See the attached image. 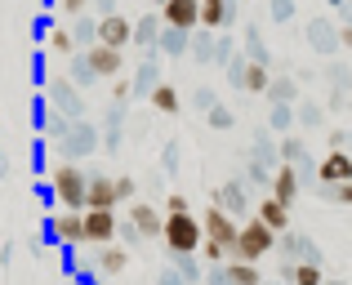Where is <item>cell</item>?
Instances as JSON below:
<instances>
[{
  "label": "cell",
  "instance_id": "obj_1",
  "mask_svg": "<svg viewBox=\"0 0 352 285\" xmlns=\"http://www.w3.org/2000/svg\"><path fill=\"white\" fill-rule=\"evenodd\" d=\"M201 241H206V227H201V214L183 209V214H165V232L161 245L170 259H183V254H201Z\"/></svg>",
  "mask_w": 352,
  "mask_h": 285
},
{
  "label": "cell",
  "instance_id": "obj_2",
  "mask_svg": "<svg viewBox=\"0 0 352 285\" xmlns=\"http://www.w3.org/2000/svg\"><path fill=\"white\" fill-rule=\"evenodd\" d=\"M276 241H281V232H272V227H267L258 214H250L245 223H241V236H236V245H232V254H228V259L258 263V259H267V254L276 250Z\"/></svg>",
  "mask_w": 352,
  "mask_h": 285
},
{
  "label": "cell",
  "instance_id": "obj_3",
  "mask_svg": "<svg viewBox=\"0 0 352 285\" xmlns=\"http://www.w3.org/2000/svg\"><path fill=\"white\" fill-rule=\"evenodd\" d=\"M50 192H54V201H58V209H85L89 174L80 170L76 161H63V165H54V174H50Z\"/></svg>",
  "mask_w": 352,
  "mask_h": 285
},
{
  "label": "cell",
  "instance_id": "obj_4",
  "mask_svg": "<svg viewBox=\"0 0 352 285\" xmlns=\"http://www.w3.org/2000/svg\"><path fill=\"white\" fill-rule=\"evenodd\" d=\"M201 227H206V241L210 245H223V250L232 254V245H236V236H241V223H236L232 209H223V205L210 201V209H201Z\"/></svg>",
  "mask_w": 352,
  "mask_h": 285
},
{
  "label": "cell",
  "instance_id": "obj_5",
  "mask_svg": "<svg viewBox=\"0 0 352 285\" xmlns=\"http://www.w3.org/2000/svg\"><path fill=\"white\" fill-rule=\"evenodd\" d=\"M45 232H50V241L58 245H85V209H58V214H50V223H45Z\"/></svg>",
  "mask_w": 352,
  "mask_h": 285
},
{
  "label": "cell",
  "instance_id": "obj_6",
  "mask_svg": "<svg viewBox=\"0 0 352 285\" xmlns=\"http://www.w3.org/2000/svg\"><path fill=\"white\" fill-rule=\"evenodd\" d=\"M317 183L321 187H344V183H352V152L330 147V152L321 156V165H317Z\"/></svg>",
  "mask_w": 352,
  "mask_h": 285
},
{
  "label": "cell",
  "instance_id": "obj_7",
  "mask_svg": "<svg viewBox=\"0 0 352 285\" xmlns=\"http://www.w3.org/2000/svg\"><path fill=\"white\" fill-rule=\"evenodd\" d=\"M120 236V218L116 209H85V245H112Z\"/></svg>",
  "mask_w": 352,
  "mask_h": 285
},
{
  "label": "cell",
  "instance_id": "obj_8",
  "mask_svg": "<svg viewBox=\"0 0 352 285\" xmlns=\"http://www.w3.org/2000/svg\"><path fill=\"white\" fill-rule=\"evenodd\" d=\"M85 62L94 71V80H116L125 71V49H112V45H89Z\"/></svg>",
  "mask_w": 352,
  "mask_h": 285
},
{
  "label": "cell",
  "instance_id": "obj_9",
  "mask_svg": "<svg viewBox=\"0 0 352 285\" xmlns=\"http://www.w3.org/2000/svg\"><path fill=\"white\" fill-rule=\"evenodd\" d=\"M161 23L170 27V32H197L201 27V0H165Z\"/></svg>",
  "mask_w": 352,
  "mask_h": 285
},
{
  "label": "cell",
  "instance_id": "obj_10",
  "mask_svg": "<svg viewBox=\"0 0 352 285\" xmlns=\"http://www.w3.org/2000/svg\"><path fill=\"white\" fill-rule=\"evenodd\" d=\"M125 214H129V223L138 227V236H143V241H161V232H165V214H161L156 205H147V201H129Z\"/></svg>",
  "mask_w": 352,
  "mask_h": 285
},
{
  "label": "cell",
  "instance_id": "obj_11",
  "mask_svg": "<svg viewBox=\"0 0 352 285\" xmlns=\"http://www.w3.org/2000/svg\"><path fill=\"white\" fill-rule=\"evenodd\" d=\"M134 41V23L125 14H103L98 18V45H112V49H125Z\"/></svg>",
  "mask_w": 352,
  "mask_h": 285
},
{
  "label": "cell",
  "instance_id": "obj_12",
  "mask_svg": "<svg viewBox=\"0 0 352 285\" xmlns=\"http://www.w3.org/2000/svg\"><path fill=\"white\" fill-rule=\"evenodd\" d=\"M267 187H272V196L276 201H285V205H294V201H299V187H303V179H299V165H276L272 170V183H267Z\"/></svg>",
  "mask_w": 352,
  "mask_h": 285
},
{
  "label": "cell",
  "instance_id": "obj_13",
  "mask_svg": "<svg viewBox=\"0 0 352 285\" xmlns=\"http://www.w3.org/2000/svg\"><path fill=\"white\" fill-rule=\"evenodd\" d=\"M232 80L241 89H245V94H267V85H272V71H267V62H241V67L232 71Z\"/></svg>",
  "mask_w": 352,
  "mask_h": 285
},
{
  "label": "cell",
  "instance_id": "obj_14",
  "mask_svg": "<svg viewBox=\"0 0 352 285\" xmlns=\"http://www.w3.org/2000/svg\"><path fill=\"white\" fill-rule=\"evenodd\" d=\"M116 179L107 174H89V192H85V209H116Z\"/></svg>",
  "mask_w": 352,
  "mask_h": 285
},
{
  "label": "cell",
  "instance_id": "obj_15",
  "mask_svg": "<svg viewBox=\"0 0 352 285\" xmlns=\"http://www.w3.org/2000/svg\"><path fill=\"white\" fill-rule=\"evenodd\" d=\"M281 281H285V285H326V277H321V259L281 263Z\"/></svg>",
  "mask_w": 352,
  "mask_h": 285
},
{
  "label": "cell",
  "instance_id": "obj_16",
  "mask_svg": "<svg viewBox=\"0 0 352 285\" xmlns=\"http://www.w3.org/2000/svg\"><path fill=\"white\" fill-rule=\"evenodd\" d=\"M258 218H263L267 227H272V232H290V205H285V201H276L272 192H267L263 201H258V209H254Z\"/></svg>",
  "mask_w": 352,
  "mask_h": 285
},
{
  "label": "cell",
  "instance_id": "obj_17",
  "mask_svg": "<svg viewBox=\"0 0 352 285\" xmlns=\"http://www.w3.org/2000/svg\"><path fill=\"white\" fill-rule=\"evenodd\" d=\"M276 250L285 254V263H299V259H321V250L308 241V236H299V232H281Z\"/></svg>",
  "mask_w": 352,
  "mask_h": 285
},
{
  "label": "cell",
  "instance_id": "obj_18",
  "mask_svg": "<svg viewBox=\"0 0 352 285\" xmlns=\"http://www.w3.org/2000/svg\"><path fill=\"white\" fill-rule=\"evenodd\" d=\"M94 268H98V277H120V272L129 268V250L125 245H103L98 259H94Z\"/></svg>",
  "mask_w": 352,
  "mask_h": 285
},
{
  "label": "cell",
  "instance_id": "obj_19",
  "mask_svg": "<svg viewBox=\"0 0 352 285\" xmlns=\"http://www.w3.org/2000/svg\"><path fill=\"white\" fill-rule=\"evenodd\" d=\"M232 23V0H201V27L219 32V27Z\"/></svg>",
  "mask_w": 352,
  "mask_h": 285
},
{
  "label": "cell",
  "instance_id": "obj_20",
  "mask_svg": "<svg viewBox=\"0 0 352 285\" xmlns=\"http://www.w3.org/2000/svg\"><path fill=\"white\" fill-rule=\"evenodd\" d=\"M63 147H67V156L72 161H76V156H85V152H94V130H89V125H67V134H63Z\"/></svg>",
  "mask_w": 352,
  "mask_h": 285
},
{
  "label": "cell",
  "instance_id": "obj_21",
  "mask_svg": "<svg viewBox=\"0 0 352 285\" xmlns=\"http://www.w3.org/2000/svg\"><path fill=\"white\" fill-rule=\"evenodd\" d=\"M223 277H228V285H263L258 263H245V259H228L223 263Z\"/></svg>",
  "mask_w": 352,
  "mask_h": 285
},
{
  "label": "cell",
  "instance_id": "obj_22",
  "mask_svg": "<svg viewBox=\"0 0 352 285\" xmlns=\"http://www.w3.org/2000/svg\"><path fill=\"white\" fill-rule=\"evenodd\" d=\"M161 32H165L161 9H156V14H143V18L134 23V45H161Z\"/></svg>",
  "mask_w": 352,
  "mask_h": 285
},
{
  "label": "cell",
  "instance_id": "obj_23",
  "mask_svg": "<svg viewBox=\"0 0 352 285\" xmlns=\"http://www.w3.org/2000/svg\"><path fill=\"white\" fill-rule=\"evenodd\" d=\"M294 98H299V80L272 76V85H267V103H272V107H290Z\"/></svg>",
  "mask_w": 352,
  "mask_h": 285
},
{
  "label": "cell",
  "instance_id": "obj_24",
  "mask_svg": "<svg viewBox=\"0 0 352 285\" xmlns=\"http://www.w3.org/2000/svg\"><path fill=\"white\" fill-rule=\"evenodd\" d=\"M308 41L317 45L321 54H335L339 49V32L330 23H321V18H312V23H308Z\"/></svg>",
  "mask_w": 352,
  "mask_h": 285
},
{
  "label": "cell",
  "instance_id": "obj_25",
  "mask_svg": "<svg viewBox=\"0 0 352 285\" xmlns=\"http://www.w3.org/2000/svg\"><path fill=\"white\" fill-rule=\"evenodd\" d=\"M147 103H152L161 116H174V112H179V89H174L170 80H161V85H156L152 94H147Z\"/></svg>",
  "mask_w": 352,
  "mask_h": 285
},
{
  "label": "cell",
  "instance_id": "obj_26",
  "mask_svg": "<svg viewBox=\"0 0 352 285\" xmlns=\"http://www.w3.org/2000/svg\"><path fill=\"white\" fill-rule=\"evenodd\" d=\"M214 205L232 209V214H245V192H241V179H232V183H223V187L214 192Z\"/></svg>",
  "mask_w": 352,
  "mask_h": 285
},
{
  "label": "cell",
  "instance_id": "obj_27",
  "mask_svg": "<svg viewBox=\"0 0 352 285\" xmlns=\"http://www.w3.org/2000/svg\"><path fill=\"white\" fill-rule=\"evenodd\" d=\"M50 49L58 54V58H72V54H76L80 45H76V36H72L67 27H54V32H50Z\"/></svg>",
  "mask_w": 352,
  "mask_h": 285
},
{
  "label": "cell",
  "instance_id": "obj_28",
  "mask_svg": "<svg viewBox=\"0 0 352 285\" xmlns=\"http://www.w3.org/2000/svg\"><path fill=\"white\" fill-rule=\"evenodd\" d=\"M72 36H76L80 49H89V45H98V18H76V27H72Z\"/></svg>",
  "mask_w": 352,
  "mask_h": 285
},
{
  "label": "cell",
  "instance_id": "obj_29",
  "mask_svg": "<svg viewBox=\"0 0 352 285\" xmlns=\"http://www.w3.org/2000/svg\"><path fill=\"white\" fill-rule=\"evenodd\" d=\"M156 85H161V76H156V62H138V71H134V89H138V94H152Z\"/></svg>",
  "mask_w": 352,
  "mask_h": 285
},
{
  "label": "cell",
  "instance_id": "obj_30",
  "mask_svg": "<svg viewBox=\"0 0 352 285\" xmlns=\"http://www.w3.org/2000/svg\"><path fill=\"white\" fill-rule=\"evenodd\" d=\"M188 36H192V32H170V27H165V36H161V49L170 54V58H179V54H188Z\"/></svg>",
  "mask_w": 352,
  "mask_h": 285
},
{
  "label": "cell",
  "instance_id": "obj_31",
  "mask_svg": "<svg viewBox=\"0 0 352 285\" xmlns=\"http://www.w3.org/2000/svg\"><path fill=\"white\" fill-rule=\"evenodd\" d=\"M281 161H285V165H308L303 143H299V139H281Z\"/></svg>",
  "mask_w": 352,
  "mask_h": 285
},
{
  "label": "cell",
  "instance_id": "obj_32",
  "mask_svg": "<svg viewBox=\"0 0 352 285\" xmlns=\"http://www.w3.org/2000/svg\"><path fill=\"white\" fill-rule=\"evenodd\" d=\"M116 201H120V205H129V201H138V183L129 179V174H116Z\"/></svg>",
  "mask_w": 352,
  "mask_h": 285
},
{
  "label": "cell",
  "instance_id": "obj_33",
  "mask_svg": "<svg viewBox=\"0 0 352 285\" xmlns=\"http://www.w3.org/2000/svg\"><path fill=\"white\" fill-rule=\"evenodd\" d=\"M232 121H236V116L228 112L223 103H214V107H210V125H214V130H232Z\"/></svg>",
  "mask_w": 352,
  "mask_h": 285
},
{
  "label": "cell",
  "instance_id": "obj_34",
  "mask_svg": "<svg viewBox=\"0 0 352 285\" xmlns=\"http://www.w3.org/2000/svg\"><path fill=\"white\" fill-rule=\"evenodd\" d=\"M245 54L254 62H267V54H263V41H258V32H245Z\"/></svg>",
  "mask_w": 352,
  "mask_h": 285
},
{
  "label": "cell",
  "instance_id": "obj_35",
  "mask_svg": "<svg viewBox=\"0 0 352 285\" xmlns=\"http://www.w3.org/2000/svg\"><path fill=\"white\" fill-rule=\"evenodd\" d=\"M326 192V201H335V205H352V183H344V187H321Z\"/></svg>",
  "mask_w": 352,
  "mask_h": 285
},
{
  "label": "cell",
  "instance_id": "obj_36",
  "mask_svg": "<svg viewBox=\"0 0 352 285\" xmlns=\"http://www.w3.org/2000/svg\"><path fill=\"white\" fill-rule=\"evenodd\" d=\"M267 121H272V130H290L294 112H290V107H272V116H267Z\"/></svg>",
  "mask_w": 352,
  "mask_h": 285
},
{
  "label": "cell",
  "instance_id": "obj_37",
  "mask_svg": "<svg viewBox=\"0 0 352 285\" xmlns=\"http://www.w3.org/2000/svg\"><path fill=\"white\" fill-rule=\"evenodd\" d=\"M183 209H192L188 196H183V192H170V201H165V214H183Z\"/></svg>",
  "mask_w": 352,
  "mask_h": 285
},
{
  "label": "cell",
  "instance_id": "obj_38",
  "mask_svg": "<svg viewBox=\"0 0 352 285\" xmlns=\"http://www.w3.org/2000/svg\"><path fill=\"white\" fill-rule=\"evenodd\" d=\"M58 9H63L67 18H80V14L89 9V0H58Z\"/></svg>",
  "mask_w": 352,
  "mask_h": 285
},
{
  "label": "cell",
  "instance_id": "obj_39",
  "mask_svg": "<svg viewBox=\"0 0 352 285\" xmlns=\"http://www.w3.org/2000/svg\"><path fill=\"white\" fill-rule=\"evenodd\" d=\"M272 18H276V23L294 18V0H272Z\"/></svg>",
  "mask_w": 352,
  "mask_h": 285
},
{
  "label": "cell",
  "instance_id": "obj_40",
  "mask_svg": "<svg viewBox=\"0 0 352 285\" xmlns=\"http://www.w3.org/2000/svg\"><path fill=\"white\" fill-rule=\"evenodd\" d=\"M112 94H116V103H125L129 94H134V80H125V76H116V85H112Z\"/></svg>",
  "mask_w": 352,
  "mask_h": 285
},
{
  "label": "cell",
  "instance_id": "obj_41",
  "mask_svg": "<svg viewBox=\"0 0 352 285\" xmlns=\"http://www.w3.org/2000/svg\"><path fill=\"white\" fill-rule=\"evenodd\" d=\"M72 76L80 80V85H89V80H94V71H89V62L80 58V62H72Z\"/></svg>",
  "mask_w": 352,
  "mask_h": 285
},
{
  "label": "cell",
  "instance_id": "obj_42",
  "mask_svg": "<svg viewBox=\"0 0 352 285\" xmlns=\"http://www.w3.org/2000/svg\"><path fill=\"white\" fill-rule=\"evenodd\" d=\"M299 107H303V112H299V121H303V125H317V121H321L317 103H299Z\"/></svg>",
  "mask_w": 352,
  "mask_h": 285
},
{
  "label": "cell",
  "instance_id": "obj_43",
  "mask_svg": "<svg viewBox=\"0 0 352 285\" xmlns=\"http://www.w3.org/2000/svg\"><path fill=\"white\" fill-rule=\"evenodd\" d=\"M348 143H352V134H344V130H330V147H344V152H348Z\"/></svg>",
  "mask_w": 352,
  "mask_h": 285
},
{
  "label": "cell",
  "instance_id": "obj_44",
  "mask_svg": "<svg viewBox=\"0 0 352 285\" xmlns=\"http://www.w3.org/2000/svg\"><path fill=\"white\" fill-rule=\"evenodd\" d=\"M156 285H188V281H183V272L174 268V272H161V281H156Z\"/></svg>",
  "mask_w": 352,
  "mask_h": 285
},
{
  "label": "cell",
  "instance_id": "obj_45",
  "mask_svg": "<svg viewBox=\"0 0 352 285\" xmlns=\"http://www.w3.org/2000/svg\"><path fill=\"white\" fill-rule=\"evenodd\" d=\"M339 49H352V23L339 27Z\"/></svg>",
  "mask_w": 352,
  "mask_h": 285
},
{
  "label": "cell",
  "instance_id": "obj_46",
  "mask_svg": "<svg viewBox=\"0 0 352 285\" xmlns=\"http://www.w3.org/2000/svg\"><path fill=\"white\" fill-rule=\"evenodd\" d=\"M147 5H156V9H161V5H165V0H147Z\"/></svg>",
  "mask_w": 352,
  "mask_h": 285
},
{
  "label": "cell",
  "instance_id": "obj_47",
  "mask_svg": "<svg viewBox=\"0 0 352 285\" xmlns=\"http://www.w3.org/2000/svg\"><path fill=\"white\" fill-rule=\"evenodd\" d=\"M326 285H344V281H326Z\"/></svg>",
  "mask_w": 352,
  "mask_h": 285
}]
</instances>
